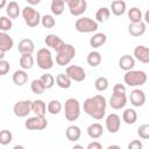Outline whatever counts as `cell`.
Segmentation results:
<instances>
[{
	"label": "cell",
	"mask_w": 149,
	"mask_h": 149,
	"mask_svg": "<svg viewBox=\"0 0 149 149\" xmlns=\"http://www.w3.org/2000/svg\"><path fill=\"white\" fill-rule=\"evenodd\" d=\"M83 107H84V112L87 115H90L95 120H101L106 114V107H107L106 98L101 94H95L93 97L85 99Z\"/></svg>",
	"instance_id": "obj_1"
},
{
	"label": "cell",
	"mask_w": 149,
	"mask_h": 149,
	"mask_svg": "<svg viewBox=\"0 0 149 149\" xmlns=\"http://www.w3.org/2000/svg\"><path fill=\"white\" fill-rule=\"evenodd\" d=\"M127 104L126 86L122 84H115L113 86V93L109 98V106L113 109H121Z\"/></svg>",
	"instance_id": "obj_2"
},
{
	"label": "cell",
	"mask_w": 149,
	"mask_h": 149,
	"mask_svg": "<svg viewBox=\"0 0 149 149\" xmlns=\"http://www.w3.org/2000/svg\"><path fill=\"white\" fill-rule=\"evenodd\" d=\"M56 63L61 66L68 65L76 56V48L72 44L64 43V45L56 52Z\"/></svg>",
	"instance_id": "obj_3"
},
{
	"label": "cell",
	"mask_w": 149,
	"mask_h": 149,
	"mask_svg": "<svg viewBox=\"0 0 149 149\" xmlns=\"http://www.w3.org/2000/svg\"><path fill=\"white\" fill-rule=\"evenodd\" d=\"M147 78H148L147 73L141 70H130V71H127L123 76L125 84L132 87L144 85L147 81Z\"/></svg>",
	"instance_id": "obj_4"
},
{
	"label": "cell",
	"mask_w": 149,
	"mask_h": 149,
	"mask_svg": "<svg viewBox=\"0 0 149 149\" xmlns=\"http://www.w3.org/2000/svg\"><path fill=\"white\" fill-rule=\"evenodd\" d=\"M65 119L68 121H76L80 115V104L74 98H69L65 100L64 105Z\"/></svg>",
	"instance_id": "obj_5"
},
{
	"label": "cell",
	"mask_w": 149,
	"mask_h": 149,
	"mask_svg": "<svg viewBox=\"0 0 149 149\" xmlns=\"http://www.w3.org/2000/svg\"><path fill=\"white\" fill-rule=\"evenodd\" d=\"M21 14H22V17L26 22V24L28 27H37L40 23H41V14L38 10H36L34 7L31 6H26L23 7V9L21 10Z\"/></svg>",
	"instance_id": "obj_6"
},
{
	"label": "cell",
	"mask_w": 149,
	"mask_h": 149,
	"mask_svg": "<svg viewBox=\"0 0 149 149\" xmlns=\"http://www.w3.org/2000/svg\"><path fill=\"white\" fill-rule=\"evenodd\" d=\"M36 62L40 69L42 70H50L54 66V59L49 49L47 48H41L37 50L36 54Z\"/></svg>",
	"instance_id": "obj_7"
},
{
	"label": "cell",
	"mask_w": 149,
	"mask_h": 149,
	"mask_svg": "<svg viewBox=\"0 0 149 149\" xmlns=\"http://www.w3.org/2000/svg\"><path fill=\"white\" fill-rule=\"evenodd\" d=\"M74 28L79 33H93L98 30V23L91 17H80L74 22Z\"/></svg>",
	"instance_id": "obj_8"
},
{
	"label": "cell",
	"mask_w": 149,
	"mask_h": 149,
	"mask_svg": "<svg viewBox=\"0 0 149 149\" xmlns=\"http://www.w3.org/2000/svg\"><path fill=\"white\" fill-rule=\"evenodd\" d=\"M48 126V121L44 116H31L24 121V127L28 130H43Z\"/></svg>",
	"instance_id": "obj_9"
},
{
	"label": "cell",
	"mask_w": 149,
	"mask_h": 149,
	"mask_svg": "<svg viewBox=\"0 0 149 149\" xmlns=\"http://www.w3.org/2000/svg\"><path fill=\"white\" fill-rule=\"evenodd\" d=\"M66 5L71 15L73 16H79L84 14L87 7V2L85 0H66Z\"/></svg>",
	"instance_id": "obj_10"
},
{
	"label": "cell",
	"mask_w": 149,
	"mask_h": 149,
	"mask_svg": "<svg viewBox=\"0 0 149 149\" xmlns=\"http://www.w3.org/2000/svg\"><path fill=\"white\" fill-rule=\"evenodd\" d=\"M65 74L72 80L74 81H83L85 78H86V73H85V70L79 66V65H70L66 68L65 70Z\"/></svg>",
	"instance_id": "obj_11"
},
{
	"label": "cell",
	"mask_w": 149,
	"mask_h": 149,
	"mask_svg": "<svg viewBox=\"0 0 149 149\" xmlns=\"http://www.w3.org/2000/svg\"><path fill=\"white\" fill-rule=\"evenodd\" d=\"M13 112L17 118H26L31 112L30 100H20L13 106Z\"/></svg>",
	"instance_id": "obj_12"
},
{
	"label": "cell",
	"mask_w": 149,
	"mask_h": 149,
	"mask_svg": "<svg viewBox=\"0 0 149 149\" xmlns=\"http://www.w3.org/2000/svg\"><path fill=\"white\" fill-rule=\"evenodd\" d=\"M105 125H106V129L114 134V133H118L119 129H120V126H121V120H120V116L115 113H111L107 115L106 118V121H105Z\"/></svg>",
	"instance_id": "obj_13"
},
{
	"label": "cell",
	"mask_w": 149,
	"mask_h": 149,
	"mask_svg": "<svg viewBox=\"0 0 149 149\" xmlns=\"http://www.w3.org/2000/svg\"><path fill=\"white\" fill-rule=\"evenodd\" d=\"M129 100L132 102L133 106L135 107H141L144 105L146 102V93L144 91L140 90V88H135L130 92V95H129Z\"/></svg>",
	"instance_id": "obj_14"
},
{
	"label": "cell",
	"mask_w": 149,
	"mask_h": 149,
	"mask_svg": "<svg viewBox=\"0 0 149 149\" xmlns=\"http://www.w3.org/2000/svg\"><path fill=\"white\" fill-rule=\"evenodd\" d=\"M44 43L47 44V47H50L51 49H54L56 52L64 45L63 40L59 36H57L56 34H49V35H47L45 38H44Z\"/></svg>",
	"instance_id": "obj_15"
},
{
	"label": "cell",
	"mask_w": 149,
	"mask_h": 149,
	"mask_svg": "<svg viewBox=\"0 0 149 149\" xmlns=\"http://www.w3.org/2000/svg\"><path fill=\"white\" fill-rule=\"evenodd\" d=\"M134 59L140 61L143 64L149 63V48L146 45H137L134 49Z\"/></svg>",
	"instance_id": "obj_16"
},
{
	"label": "cell",
	"mask_w": 149,
	"mask_h": 149,
	"mask_svg": "<svg viewBox=\"0 0 149 149\" xmlns=\"http://www.w3.org/2000/svg\"><path fill=\"white\" fill-rule=\"evenodd\" d=\"M19 52L22 55H33L35 50V44L30 38H23L19 42Z\"/></svg>",
	"instance_id": "obj_17"
},
{
	"label": "cell",
	"mask_w": 149,
	"mask_h": 149,
	"mask_svg": "<svg viewBox=\"0 0 149 149\" xmlns=\"http://www.w3.org/2000/svg\"><path fill=\"white\" fill-rule=\"evenodd\" d=\"M146 29H147V26L143 21L137 22V23H129L128 26V33L134 37L142 36L146 33Z\"/></svg>",
	"instance_id": "obj_18"
},
{
	"label": "cell",
	"mask_w": 149,
	"mask_h": 149,
	"mask_svg": "<svg viewBox=\"0 0 149 149\" xmlns=\"http://www.w3.org/2000/svg\"><path fill=\"white\" fill-rule=\"evenodd\" d=\"M135 66V59L130 55H123L119 59V68L123 71H130Z\"/></svg>",
	"instance_id": "obj_19"
},
{
	"label": "cell",
	"mask_w": 149,
	"mask_h": 149,
	"mask_svg": "<svg viewBox=\"0 0 149 149\" xmlns=\"http://www.w3.org/2000/svg\"><path fill=\"white\" fill-rule=\"evenodd\" d=\"M20 14H21V9H20V6L16 1L7 2V5H6V16H8L12 20V19L19 17Z\"/></svg>",
	"instance_id": "obj_20"
},
{
	"label": "cell",
	"mask_w": 149,
	"mask_h": 149,
	"mask_svg": "<svg viewBox=\"0 0 149 149\" xmlns=\"http://www.w3.org/2000/svg\"><path fill=\"white\" fill-rule=\"evenodd\" d=\"M14 45V41L13 38L3 31H0V50H2L3 52L9 51Z\"/></svg>",
	"instance_id": "obj_21"
},
{
	"label": "cell",
	"mask_w": 149,
	"mask_h": 149,
	"mask_svg": "<svg viewBox=\"0 0 149 149\" xmlns=\"http://www.w3.org/2000/svg\"><path fill=\"white\" fill-rule=\"evenodd\" d=\"M65 136H66V139H68L69 141L76 142V141H78V140L80 139V136H81V130H80V128H79L78 126L71 125V126H69V127L66 128V130H65Z\"/></svg>",
	"instance_id": "obj_22"
},
{
	"label": "cell",
	"mask_w": 149,
	"mask_h": 149,
	"mask_svg": "<svg viewBox=\"0 0 149 149\" xmlns=\"http://www.w3.org/2000/svg\"><path fill=\"white\" fill-rule=\"evenodd\" d=\"M31 112H34L37 116H44L47 113V105L43 100L36 99L31 101Z\"/></svg>",
	"instance_id": "obj_23"
},
{
	"label": "cell",
	"mask_w": 149,
	"mask_h": 149,
	"mask_svg": "<svg viewBox=\"0 0 149 149\" xmlns=\"http://www.w3.org/2000/svg\"><path fill=\"white\" fill-rule=\"evenodd\" d=\"M87 135L91 137V139H93V140H95V139H99L101 135H102V133H104V128H102V126L100 125V123H98V122H94V123H91L88 127H87Z\"/></svg>",
	"instance_id": "obj_24"
},
{
	"label": "cell",
	"mask_w": 149,
	"mask_h": 149,
	"mask_svg": "<svg viewBox=\"0 0 149 149\" xmlns=\"http://www.w3.org/2000/svg\"><path fill=\"white\" fill-rule=\"evenodd\" d=\"M127 9V6H126V2L122 1V0H115V1H112L111 3V9L112 13L115 15V16H120V15H123Z\"/></svg>",
	"instance_id": "obj_25"
},
{
	"label": "cell",
	"mask_w": 149,
	"mask_h": 149,
	"mask_svg": "<svg viewBox=\"0 0 149 149\" xmlns=\"http://www.w3.org/2000/svg\"><path fill=\"white\" fill-rule=\"evenodd\" d=\"M107 41V36L104 33H97L90 38V45L92 48H100Z\"/></svg>",
	"instance_id": "obj_26"
},
{
	"label": "cell",
	"mask_w": 149,
	"mask_h": 149,
	"mask_svg": "<svg viewBox=\"0 0 149 149\" xmlns=\"http://www.w3.org/2000/svg\"><path fill=\"white\" fill-rule=\"evenodd\" d=\"M28 81V74L24 70H16L13 73V83L17 86H22Z\"/></svg>",
	"instance_id": "obj_27"
},
{
	"label": "cell",
	"mask_w": 149,
	"mask_h": 149,
	"mask_svg": "<svg viewBox=\"0 0 149 149\" xmlns=\"http://www.w3.org/2000/svg\"><path fill=\"white\" fill-rule=\"evenodd\" d=\"M122 120L127 125H134L137 120V113L134 108H127L122 113Z\"/></svg>",
	"instance_id": "obj_28"
},
{
	"label": "cell",
	"mask_w": 149,
	"mask_h": 149,
	"mask_svg": "<svg viewBox=\"0 0 149 149\" xmlns=\"http://www.w3.org/2000/svg\"><path fill=\"white\" fill-rule=\"evenodd\" d=\"M128 19L130 21V23H137V22H141L143 21V14L141 12L140 8L137 7H132L129 10H128Z\"/></svg>",
	"instance_id": "obj_29"
},
{
	"label": "cell",
	"mask_w": 149,
	"mask_h": 149,
	"mask_svg": "<svg viewBox=\"0 0 149 149\" xmlns=\"http://www.w3.org/2000/svg\"><path fill=\"white\" fill-rule=\"evenodd\" d=\"M109 16H111V10H109V8H107V7H100V8L97 10V13H95V22H97V23H98V22L104 23V22H106V21L109 19Z\"/></svg>",
	"instance_id": "obj_30"
},
{
	"label": "cell",
	"mask_w": 149,
	"mask_h": 149,
	"mask_svg": "<svg viewBox=\"0 0 149 149\" xmlns=\"http://www.w3.org/2000/svg\"><path fill=\"white\" fill-rule=\"evenodd\" d=\"M86 61L90 66L95 68V66L100 65V63H101V54L99 51H91V52H88Z\"/></svg>",
	"instance_id": "obj_31"
},
{
	"label": "cell",
	"mask_w": 149,
	"mask_h": 149,
	"mask_svg": "<svg viewBox=\"0 0 149 149\" xmlns=\"http://www.w3.org/2000/svg\"><path fill=\"white\" fill-rule=\"evenodd\" d=\"M64 8H65V1L64 0H52L51 1V5H50V9H51V13L54 15H61L63 12H64Z\"/></svg>",
	"instance_id": "obj_32"
},
{
	"label": "cell",
	"mask_w": 149,
	"mask_h": 149,
	"mask_svg": "<svg viewBox=\"0 0 149 149\" xmlns=\"http://www.w3.org/2000/svg\"><path fill=\"white\" fill-rule=\"evenodd\" d=\"M19 63H20V66H21L22 70H24V71L29 70L34 65V57L31 55H22L20 57Z\"/></svg>",
	"instance_id": "obj_33"
},
{
	"label": "cell",
	"mask_w": 149,
	"mask_h": 149,
	"mask_svg": "<svg viewBox=\"0 0 149 149\" xmlns=\"http://www.w3.org/2000/svg\"><path fill=\"white\" fill-rule=\"evenodd\" d=\"M62 108H63V106H62V104H61V101H58V100H50L49 102H48V105H47V109H48V112L51 114V115H57V114H59L61 113V111H62Z\"/></svg>",
	"instance_id": "obj_34"
},
{
	"label": "cell",
	"mask_w": 149,
	"mask_h": 149,
	"mask_svg": "<svg viewBox=\"0 0 149 149\" xmlns=\"http://www.w3.org/2000/svg\"><path fill=\"white\" fill-rule=\"evenodd\" d=\"M56 84L61 88H69L71 86V79L65 73H59L56 76Z\"/></svg>",
	"instance_id": "obj_35"
},
{
	"label": "cell",
	"mask_w": 149,
	"mask_h": 149,
	"mask_svg": "<svg viewBox=\"0 0 149 149\" xmlns=\"http://www.w3.org/2000/svg\"><path fill=\"white\" fill-rule=\"evenodd\" d=\"M108 85H109V83H108V79L106 77H98L94 81V87L99 92L106 91L108 88Z\"/></svg>",
	"instance_id": "obj_36"
},
{
	"label": "cell",
	"mask_w": 149,
	"mask_h": 149,
	"mask_svg": "<svg viewBox=\"0 0 149 149\" xmlns=\"http://www.w3.org/2000/svg\"><path fill=\"white\" fill-rule=\"evenodd\" d=\"M13 141V134L8 129H2L0 130V144L7 146Z\"/></svg>",
	"instance_id": "obj_37"
},
{
	"label": "cell",
	"mask_w": 149,
	"mask_h": 149,
	"mask_svg": "<svg viewBox=\"0 0 149 149\" xmlns=\"http://www.w3.org/2000/svg\"><path fill=\"white\" fill-rule=\"evenodd\" d=\"M13 27V22L12 20L3 15V16H0V31H3V33H7L8 30H10Z\"/></svg>",
	"instance_id": "obj_38"
},
{
	"label": "cell",
	"mask_w": 149,
	"mask_h": 149,
	"mask_svg": "<svg viewBox=\"0 0 149 149\" xmlns=\"http://www.w3.org/2000/svg\"><path fill=\"white\" fill-rule=\"evenodd\" d=\"M40 80H41L42 84L44 85L45 90L51 88V87L55 85V78H54V76L50 74V73H44V74H42L41 78H40Z\"/></svg>",
	"instance_id": "obj_39"
},
{
	"label": "cell",
	"mask_w": 149,
	"mask_h": 149,
	"mask_svg": "<svg viewBox=\"0 0 149 149\" xmlns=\"http://www.w3.org/2000/svg\"><path fill=\"white\" fill-rule=\"evenodd\" d=\"M30 88H31V92L35 94H42L45 91V87L40 79H34L30 84Z\"/></svg>",
	"instance_id": "obj_40"
},
{
	"label": "cell",
	"mask_w": 149,
	"mask_h": 149,
	"mask_svg": "<svg viewBox=\"0 0 149 149\" xmlns=\"http://www.w3.org/2000/svg\"><path fill=\"white\" fill-rule=\"evenodd\" d=\"M41 24H42L44 28L50 29V28H54V27H55V24H56V20L54 19L52 15L45 14V15H43V16L41 17Z\"/></svg>",
	"instance_id": "obj_41"
},
{
	"label": "cell",
	"mask_w": 149,
	"mask_h": 149,
	"mask_svg": "<svg viewBox=\"0 0 149 149\" xmlns=\"http://www.w3.org/2000/svg\"><path fill=\"white\" fill-rule=\"evenodd\" d=\"M137 134L141 139L147 140L149 139V125L148 123H143L137 128Z\"/></svg>",
	"instance_id": "obj_42"
},
{
	"label": "cell",
	"mask_w": 149,
	"mask_h": 149,
	"mask_svg": "<svg viewBox=\"0 0 149 149\" xmlns=\"http://www.w3.org/2000/svg\"><path fill=\"white\" fill-rule=\"evenodd\" d=\"M9 69H10V65L7 61L5 59H1L0 61V76H5L9 72Z\"/></svg>",
	"instance_id": "obj_43"
},
{
	"label": "cell",
	"mask_w": 149,
	"mask_h": 149,
	"mask_svg": "<svg viewBox=\"0 0 149 149\" xmlns=\"http://www.w3.org/2000/svg\"><path fill=\"white\" fill-rule=\"evenodd\" d=\"M127 149H143V143L140 140H133L129 144Z\"/></svg>",
	"instance_id": "obj_44"
},
{
	"label": "cell",
	"mask_w": 149,
	"mask_h": 149,
	"mask_svg": "<svg viewBox=\"0 0 149 149\" xmlns=\"http://www.w3.org/2000/svg\"><path fill=\"white\" fill-rule=\"evenodd\" d=\"M86 149H102V146H101V143L98 142V141H92V142H90V143L87 144Z\"/></svg>",
	"instance_id": "obj_45"
},
{
	"label": "cell",
	"mask_w": 149,
	"mask_h": 149,
	"mask_svg": "<svg viewBox=\"0 0 149 149\" xmlns=\"http://www.w3.org/2000/svg\"><path fill=\"white\" fill-rule=\"evenodd\" d=\"M40 2H41V0H27L28 6H29V5H38Z\"/></svg>",
	"instance_id": "obj_46"
},
{
	"label": "cell",
	"mask_w": 149,
	"mask_h": 149,
	"mask_svg": "<svg viewBox=\"0 0 149 149\" xmlns=\"http://www.w3.org/2000/svg\"><path fill=\"white\" fill-rule=\"evenodd\" d=\"M144 23H149V10H147L146 13H144V21H143Z\"/></svg>",
	"instance_id": "obj_47"
},
{
	"label": "cell",
	"mask_w": 149,
	"mask_h": 149,
	"mask_svg": "<svg viewBox=\"0 0 149 149\" xmlns=\"http://www.w3.org/2000/svg\"><path fill=\"white\" fill-rule=\"evenodd\" d=\"M6 5H7V1L6 0H0V9L3 8V7H6Z\"/></svg>",
	"instance_id": "obj_48"
},
{
	"label": "cell",
	"mask_w": 149,
	"mask_h": 149,
	"mask_svg": "<svg viewBox=\"0 0 149 149\" xmlns=\"http://www.w3.org/2000/svg\"><path fill=\"white\" fill-rule=\"evenodd\" d=\"M106 149H121L119 146H116V144H112V146H108Z\"/></svg>",
	"instance_id": "obj_49"
},
{
	"label": "cell",
	"mask_w": 149,
	"mask_h": 149,
	"mask_svg": "<svg viewBox=\"0 0 149 149\" xmlns=\"http://www.w3.org/2000/svg\"><path fill=\"white\" fill-rule=\"evenodd\" d=\"M13 149H26V148L23 146H21V144H16V146L13 147Z\"/></svg>",
	"instance_id": "obj_50"
},
{
	"label": "cell",
	"mask_w": 149,
	"mask_h": 149,
	"mask_svg": "<svg viewBox=\"0 0 149 149\" xmlns=\"http://www.w3.org/2000/svg\"><path fill=\"white\" fill-rule=\"evenodd\" d=\"M72 149H84V147L80 146V144H74V146L72 147Z\"/></svg>",
	"instance_id": "obj_51"
},
{
	"label": "cell",
	"mask_w": 149,
	"mask_h": 149,
	"mask_svg": "<svg viewBox=\"0 0 149 149\" xmlns=\"http://www.w3.org/2000/svg\"><path fill=\"white\" fill-rule=\"evenodd\" d=\"M5 54H6V52H3L2 50H0V61H1V59H3V57H5Z\"/></svg>",
	"instance_id": "obj_52"
}]
</instances>
